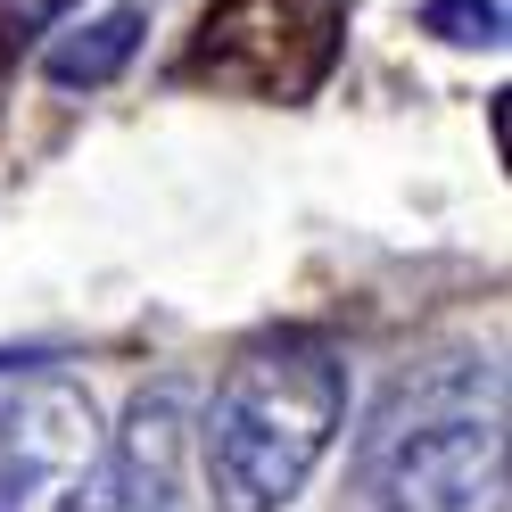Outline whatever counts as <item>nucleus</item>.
I'll return each instance as SVG.
<instances>
[{"label": "nucleus", "mask_w": 512, "mask_h": 512, "mask_svg": "<svg viewBox=\"0 0 512 512\" xmlns=\"http://www.w3.org/2000/svg\"><path fill=\"white\" fill-rule=\"evenodd\" d=\"M182 455H190V397L157 380L124 405V438L108 446V512H182Z\"/></svg>", "instance_id": "obj_5"}, {"label": "nucleus", "mask_w": 512, "mask_h": 512, "mask_svg": "<svg viewBox=\"0 0 512 512\" xmlns=\"http://www.w3.org/2000/svg\"><path fill=\"white\" fill-rule=\"evenodd\" d=\"M504 463V397L488 364H438L372 413L356 446V512H471Z\"/></svg>", "instance_id": "obj_2"}, {"label": "nucleus", "mask_w": 512, "mask_h": 512, "mask_svg": "<svg viewBox=\"0 0 512 512\" xmlns=\"http://www.w3.org/2000/svg\"><path fill=\"white\" fill-rule=\"evenodd\" d=\"M141 25H149L141 0H116V9H100V17H58V34H50V50H42V75H50L58 91H100V83H116L124 67H133V50H141Z\"/></svg>", "instance_id": "obj_6"}, {"label": "nucleus", "mask_w": 512, "mask_h": 512, "mask_svg": "<svg viewBox=\"0 0 512 512\" xmlns=\"http://www.w3.org/2000/svg\"><path fill=\"white\" fill-rule=\"evenodd\" d=\"M108 496V430L91 389L58 364L0 380V512H100Z\"/></svg>", "instance_id": "obj_3"}, {"label": "nucleus", "mask_w": 512, "mask_h": 512, "mask_svg": "<svg viewBox=\"0 0 512 512\" xmlns=\"http://www.w3.org/2000/svg\"><path fill=\"white\" fill-rule=\"evenodd\" d=\"M422 34L455 42V50H496L504 42V0H430Z\"/></svg>", "instance_id": "obj_7"}, {"label": "nucleus", "mask_w": 512, "mask_h": 512, "mask_svg": "<svg viewBox=\"0 0 512 512\" xmlns=\"http://www.w3.org/2000/svg\"><path fill=\"white\" fill-rule=\"evenodd\" d=\"M347 422V364L323 339L281 331L240 347L215 380V405L199 422L207 455V496L215 512H281L306 496V479L323 471L331 438Z\"/></svg>", "instance_id": "obj_1"}, {"label": "nucleus", "mask_w": 512, "mask_h": 512, "mask_svg": "<svg viewBox=\"0 0 512 512\" xmlns=\"http://www.w3.org/2000/svg\"><path fill=\"white\" fill-rule=\"evenodd\" d=\"M0 380H9V364H0Z\"/></svg>", "instance_id": "obj_8"}, {"label": "nucleus", "mask_w": 512, "mask_h": 512, "mask_svg": "<svg viewBox=\"0 0 512 512\" xmlns=\"http://www.w3.org/2000/svg\"><path fill=\"white\" fill-rule=\"evenodd\" d=\"M347 50V0H215L182 75L232 100H314Z\"/></svg>", "instance_id": "obj_4"}]
</instances>
